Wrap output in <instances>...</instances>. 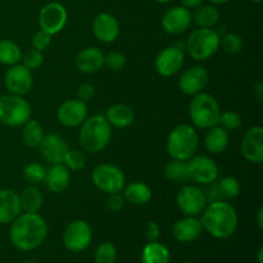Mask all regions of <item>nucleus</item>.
Wrapping results in <instances>:
<instances>
[{
	"mask_svg": "<svg viewBox=\"0 0 263 263\" xmlns=\"http://www.w3.org/2000/svg\"><path fill=\"white\" fill-rule=\"evenodd\" d=\"M192 12L182 5L172 7L162 18V27L170 35H180L185 32L192 25Z\"/></svg>",
	"mask_w": 263,
	"mask_h": 263,
	"instance_id": "18",
	"label": "nucleus"
},
{
	"mask_svg": "<svg viewBox=\"0 0 263 263\" xmlns=\"http://www.w3.org/2000/svg\"><path fill=\"white\" fill-rule=\"evenodd\" d=\"M44 138V130L37 121L28 120L22 128V141L28 148H37Z\"/></svg>",
	"mask_w": 263,
	"mask_h": 263,
	"instance_id": "33",
	"label": "nucleus"
},
{
	"mask_svg": "<svg viewBox=\"0 0 263 263\" xmlns=\"http://www.w3.org/2000/svg\"><path fill=\"white\" fill-rule=\"evenodd\" d=\"M199 148V135L192 125L176 126L167 138V153L172 159L189 161Z\"/></svg>",
	"mask_w": 263,
	"mask_h": 263,
	"instance_id": "4",
	"label": "nucleus"
},
{
	"mask_svg": "<svg viewBox=\"0 0 263 263\" xmlns=\"http://www.w3.org/2000/svg\"><path fill=\"white\" fill-rule=\"evenodd\" d=\"M22 213L20 194L10 189L0 190V223H10Z\"/></svg>",
	"mask_w": 263,
	"mask_h": 263,
	"instance_id": "22",
	"label": "nucleus"
},
{
	"mask_svg": "<svg viewBox=\"0 0 263 263\" xmlns=\"http://www.w3.org/2000/svg\"><path fill=\"white\" fill-rule=\"evenodd\" d=\"M221 46H222L225 53L238 54L243 49V39L238 33H226L221 37L220 48Z\"/></svg>",
	"mask_w": 263,
	"mask_h": 263,
	"instance_id": "36",
	"label": "nucleus"
},
{
	"mask_svg": "<svg viewBox=\"0 0 263 263\" xmlns=\"http://www.w3.org/2000/svg\"><path fill=\"white\" fill-rule=\"evenodd\" d=\"M253 92H254V97H256V99L258 100V102H261V100L263 99V84L262 82H258V84L254 86Z\"/></svg>",
	"mask_w": 263,
	"mask_h": 263,
	"instance_id": "48",
	"label": "nucleus"
},
{
	"mask_svg": "<svg viewBox=\"0 0 263 263\" xmlns=\"http://www.w3.org/2000/svg\"><path fill=\"white\" fill-rule=\"evenodd\" d=\"M89 116V109H87V103L81 102L76 99L66 100L59 105L57 110V117L61 125L64 127H77L84 123Z\"/></svg>",
	"mask_w": 263,
	"mask_h": 263,
	"instance_id": "14",
	"label": "nucleus"
},
{
	"mask_svg": "<svg viewBox=\"0 0 263 263\" xmlns=\"http://www.w3.org/2000/svg\"><path fill=\"white\" fill-rule=\"evenodd\" d=\"M192 20L200 28H212L220 20V12L213 5H200L192 13Z\"/></svg>",
	"mask_w": 263,
	"mask_h": 263,
	"instance_id": "30",
	"label": "nucleus"
},
{
	"mask_svg": "<svg viewBox=\"0 0 263 263\" xmlns=\"http://www.w3.org/2000/svg\"><path fill=\"white\" fill-rule=\"evenodd\" d=\"M22 50L17 43L8 39L0 40V63L5 66H14L22 59Z\"/></svg>",
	"mask_w": 263,
	"mask_h": 263,
	"instance_id": "32",
	"label": "nucleus"
},
{
	"mask_svg": "<svg viewBox=\"0 0 263 263\" xmlns=\"http://www.w3.org/2000/svg\"><path fill=\"white\" fill-rule=\"evenodd\" d=\"M39 148H40V153L43 158L50 164L63 163L64 157H66L67 152L69 151L67 141L58 134L44 135Z\"/></svg>",
	"mask_w": 263,
	"mask_h": 263,
	"instance_id": "19",
	"label": "nucleus"
},
{
	"mask_svg": "<svg viewBox=\"0 0 263 263\" xmlns=\"http://www.w3.org/2000/svg\"><path fill=\"white\" fill-rule=\"evenodd\" d=\"M105 120L110 126L117 128H126L133 125L134 115L133 108L126 104H113L107 109L104 115Z\"/></svg>",
	"mask_w": 263,
	"mask_h": 263,
	"instance_id": "25",
	"label": "nucleus"
},
{
	"mask_svg": "<svg viewBox=\"0 0 263 263\" xmlns=\"http://www.w3.org/2000/svg\"><path fill=\"white\" fill-rule=\"evenodd\" d=\"M4 84L9 94L23 97L30 91L33 85L32 72L27 67L20 63L10 66V68L5 73Z\"/></svg>",
	"mask_w": 263,
	"mask_h": 263,
	"instance_id": "13",
	"label": "nucleus"
},
{
	"mask_svg": "<svg viewBox=\"0 0 263 263\" xmlns=\"http://www.w3.org/2000/svg\"><path fill=\"white\" fill-rule=\"evenodd\" d=\"M63 164L71 171H80L86 166V157L82 152L76 149H69L63 159Z\"/></svg>",
	"mask_w": 263,
	"mask_h": 263,
	"instance_id": "38",
	"label": "nucleus"
},
{
	"mask_svg": "<svg viewBox=\"0 0 263 263\" xmlns=\"http://www.w3.org/2000/svg\"><path fill=\"white\" fill-rule=\"evenodd\" d=\"M91 180L97 189L108 195L122 192L126 182L122 170L109 163H103L95 167L91 174Z\"/></svg>",
	"mask_w": 263,
	"mask_h": 263,
	"instance_id": "8",
	"label": "nucleus"
},
{
	"mask_svg": "<svg viewBox=\"0 0 263 263\" xmlns=\"http://www.w3.org/2000/svg\"><path fill=\"white\" fill-rule=\"evenodd\" d=\"M222 199H235L240 194V182L233 176H225L217 182Z\"/></svg>",
	"mask_w": 263,
	"mask_h": 263,
	"instance_id": "34",
	"label": "nucleus"
},
{
	"mask_svg": "<svg viewBox=\"0 0 263 263\" xmlns=\"http://www.w3.org/2000/svg\"><path fill=\"white\" fill-rule=\"evenodd\" d=\"M251 2H253V3H261L262 0H251Z\"/></svg>",
	"mask_w": 263,
	"mask_h": 263,
	"instance_id": "53",
	"label": "nucleus"
},
{
	"mask_svg": "<svg viewBox=\"0 0 263 263\" xmlns=\"http://www.w3.org/2000/svg\"><path fill=\"white\" fill-rule=\"evenodd\" d=\"M31 117V105L21 95L0 97V122L9 127L23 126Z\"/></svg>",
	"mask_w": 263,
	"mask_h": 263,
	"instance_id": "7",
	"label": "nucleus"
},
{
	"mask_svg": "<svg viewBox=\"0 0 263 263\" xmlns=\"http://www.w3.org/2000/svg\"><path fill=\"white\" fill-rule=\"evenodd\" d=\"M203 231L202 222L194 216H185L177 221L172 228V235L175 240L180 243H192L200 236Z\"/></svg>",
	"mask_w": 263,
	"mask_h": 263,
	"instance_id": "21",
	"label": "nucleus"
},
{
	"mask_svg": "<svg viewBox=\"0 0 263 263\" xmlns=\"http://www.w3.org/2000/svg\"><path fill=\"white\" fill-rule=\"evenodd\" d=\"M117 258V249L115 244L105 241L98 247L95 252V263H115Z\"/></svg>",
	"mask_w": 263,
	"mask_h": 263,
	"instance_id": "37",
	"label": "nucleus"
},
{
	"mask_svg": "<svg viewBox=\"0 0 263 263\" xmlns=\"http://www.w3.org/2000/svg\"><path fill=\"white\" fill-rule=\"evenodd\" d=\"M46 176V168L43 164L37 163V162H32V163H28L27 166L23 168V177H25L26 181L30 182L31 185L40 184L44 182Z\"/></svg>",
	"mask_w": 263,
	"mask_h": 263,
	"instance_id": "35",
	"label": "nucleus"
},
{
	"mask_svg": "<svg viewBox=\"0 0 263 263\" xmlns=\"http://www.w3.org/2000/svg\"><path fill=\"white\" fill-rule=\"evenodd\" d=\"M184 263H193V262H184Z\"/></svg>",
	"mask_w": 263,
	"mask_h": 263,
	"instance_id": "55",
	"label": "nucleus"
},
{
	"mask_svg": "<svg viewBox=\"0 0 263 263\" xmlns=\"http://www.w3.org/2000/svg\"><path fill=\"white\" fill-rule=\"evenodd\" d=\"M230 143V136L229 133L221 126H213L208 128L207 134L204 136V146L210 153L220 154L228 149Z\"/></svg>",
	"mask_w": 263,
	"mask_h": 263,
	"instance_id": "26",
	"label": "nucleus"
},
{
	"mask_svg": "<svg viewBox=\"0 0 263 263\" xmlns=\"http://www.w3.org/2000/svg\"><path fill=\"white\" fill-rule=\"evenodd\" d=\"M67 20H68L67 9L64 8L63 4L58 2L48 3V4L41 8L40 13H39L40 28L51 36L63 30Z\"/></svg>",
	"mask_w": 263,
	"mask_h": 263,
	"instance_id": "11",
	"label": "nucleus"
},
{
	"mask_svg": "<svg viewBox=\"0 0 263 263\" xmlns=\"http://www.w3.org/2000/svg\"><path fill=\"white\" fill-rule=\"evenodd\" d=\"M9 229L13 247L22 252L39 248L48 236V223L39 213H21Z\"/></svg>",
	"mask_w": 263,
	"mask_h": 263,
	"instance_id": "1",
	"label": "nucleus"
},
{
	"mask_svg": "<svg viewBox=\"0 0 263 263\" xmlns=\"http://www.w3.org/2000/svg\"><path fill=\"white\" fill-rule=\"evenodd\" d=\"M221 36L213 28H197L185 41V50L195 61H207L220 49Z\"/></svg>",
	"mask_w": 263,
	"mask_h": 263,
	"instance_id": "6",
	"label": "nucleus"
},
{
	"mask_svg": "<svg viewBox=\"0 0 263 263\" xmlns=\"http://www.w3.org/2000/svg\"><path fill=\"white\" fill-rule=\"evenodd\" d=\"M176 203L179 210L185 216H199L208 204L204 192L197 185L185 184L179 190L176 197Z\"/></svg>",
	"mask_w": 263,
	"mask_h": 263,
	"instance_id": "10",
	"label": "nucleus"
},
{
	"mask_svg": "<svg viewBox=\"0 0 263 263\" xmlns=\"http://www.w3.org/2000/svg\"><path fill=\"white\" fill-rule=\"evenodd\" d=\"M127 64V59L120 51H112V53L104 55V66L110 71H122Z\"/></svg>",
	"mask_w": 263,
	"mask_h": 263,
	"instance_id": "41",
	"label": "nucleus"
},
{
	"mask_svg": "<svg viewBox=\"0 0 263 263\" xmlns=\"http://www.w3.org/2000/svg\"><path fill=\"white\" fill-rule=\"evenodd\" d=\"M190 180L199 185H210L216 182L220 175V170L216 162L207 156H193L187 161Z\"/></svg>",
	"mask_w": 263,
	"mask_h": 263,
	"instance_id": "12",
	"label": "nucleus"
},
{
	"mask_svg": "<svg viewBox=\"0 0 263 263\" xmlns=\"http://www.w3.org/2000/svg\"><path fill=\"white\" fill-rule=\"evenodd\" d=\"M159 236H161V229H159L158 223L153 222V221L146 223L145 238L148 239L149 241H158Z\"/></svg>",
	"mask_w": 263,
	"mask_h": 263,
	"instance_id": "46",
	"label": "nucleus"
},
{
	"mask_svg": "<svg viewBox=\"0 0 263 263\" xmlns=\"http://www.w3.org/2000/svg\"><path fill=\"white\" fill-rule=\"evenodd\" d=\"M218 126L225 128L228 133L239 130L241 126L240 115L234 112V110H225V112H221L220 120H218Z\"/></svg>",
	"mask_w": 263,
	"mask_h": 263,
	"instance_id": "39",
	"label": "nucleus"
},
{
	"mask_svg": "<svg viewBox=\"0 0 263 263\" xmlns=\"http://www.w3.org/2000/svg\"><path fill=\"white\" fill-rule=\"evenodd\" d=\"M208 2H211V3H212V4L220 5V4H226V3L231 2V0H208Z\"/></svg>",
	"mask_w": 263,
	"mask_h": 263,
	"instance_id": "50",
	"label": "nucleus"
},
{
	"mask_svg": "<svg viewBox=\"0 0 263 263\" xmlns=\"http://www.w3.org/2000/svg\"><path fill=\"white\" fill-rule=\"evenodd\" d=\"M262 254H263V248H259V251H258V263H263L262 262Z\"/></svg>",
	"mask_w": 263,
	"mask_h": 263,
	"instance_id": "51",
	"label": "nucleus"
},
{
	"mask_svg": "<svg viewBox=\"0 0 263 263\" xmlns=\"http://www.w3.org/2000/svg\"><path fill=\"white\" fill-rule=\"evenodd\" d=\"M92 239V230L84 220H74L66 226L63 231V244L66 249L73 253L85 251Z\"/></svg>",
	"mask_w": 263,
	"mask_h": 263,
	"instance_id": "9",
	"label": "nucleus"
},
{
	"mask_svg": "<svg viewBox=\"0 0 263 263\" xmlns=\"http://www.w3.org/2000/svg\"><path fill=\"white\" fill-rule=\"evenodd\" d=\"M203 230L216 239H228L238 228V213L230 203L225 200L208 203L202 212Z\"/></svg>",
	"mask_w": 263,
	"mask_h": 263,
	"instance_id": "2",
	"label": "nucleus"
},
{
	"mask_svg": "<svg viewBox=\"0 0 263 263\" xmlns=\"http://www.w3.org/2000/svg\"><path fill=\"white\" fill-rule=\"evenodd\" d=\"M22 64L27 67L28 69H37L44 62L43 51L36 50V49H28L25 54H22Z\"/></svg>",
	"mask_w": 263,
	"mask_h": 263,
	"instance_id": "40",
	"label": "nucleus"
},
{
	"mask_svg": "<svg viewBox=\"0 0 263 263\" xmlns=\"http://www.w3.org/2000/svg\"><path fill=\"white\" fill-rule=\"evenodd\" d=\"M207 189L203 190L205 195V199H207V203H212V202H217V200L222 199L221 197V192L220 187H218L217 182H212L210 185H205Z\"/></svg>",
	"mask_w": 263,
	"mask_h": 263,
	"instance_id": "45",
	"label": "nucleus"
},
{
	"mask_svg": "<svg viewBox=\"0 0 263 263\" xmlns=\"http://www.w3.org/2000/svg\"><path fill=\"white\" fill-rule=\"evenodd\" d=\"M157 3H159V4H167V3L172 2V0H156Z\"/></svg>",
	"mask_w": 263,
	"mask_h": 263,
	"instance_id": "52",
	"label": "nucleus"
},
{
	"mask_svg": "<svg viewBox=\"0 0 263 263\" xmlns=\"http://www.w3.org/2000/svg\"><path fill=\"white\" fill-rule=\"evenodd\" d=\"M69 181H71L69 170L63 163L51 164L50 168L46 170V176L44 182L46 184V187L54 194L63 193L68 187Z\"/></svg>",
	"mask_w": 263,
	"mask_h": 263,
	"instance_id": "24",
	"label": "nucleus"
},
{
	"mask_svg": "<svg viewBox=\"0 0 263 263\" xmlns=\"http://www.w3.org/2000/svg\"><path fill=\"white\" fill-rule=\"evenodd\" d=\"M221 108L215 97L207 92L194 95L189 105V116L193 125L208 130L218 125Z\"/></svg>",
	"mask_w": 263,
	"mask_h": 263,
	"instance_id": "5",
	"label": "nucleus"
},
{
	"mask_svg": "<svg viewBox=\"0 0 263 263\" xmlns=\"http://www.w3.org/2000/svg\"><path fill=\"white\" fill-rule=\"evenodd\" d=\"M31 43H32L33 49L44 51V50H46L49 46H50L51 35H49V33L45 32V31L40 30V31H37V32H35V35L32 36V40H31Z\"/></svg>",
	"mask_w": 263,
	"mask_h": 263,
	"instance_id": "42",
	"label": "nucleus"
},
{
	"mask_svg": "<svg viewBox=\"0 0 263 263\" xmlns=\"http://www.w3.org/2000/svg\"><path fill=\"white\" fill-rule=\"evenodd\" d=\"M241 154L252 163L261 164L263 162V128L253 126L248 128L241 139Z\"/></svg>",
	"mask_w": 263,
	"mask_h": 263,
	"instance_id": "16",
	"label": "nucleus"
},
{
	"mask_svg": "<svg viewBox=\"0 0 263 263\" xmlns=\"http://www.w3.org/2000/svg\"><path fill=\"white\" fill-rule=\"evenodd\" d=\"M203 2H204V0H181V5L184 8H186V9L192 10L200 7V5L203 4Z\"/></svg>",
	"mask_w": 263,
	"mask_h": 263,
	"instance_id": "47",
	"label": "nucleus"
},
{
	"mask_svg": "<svg viewBox=\"0 0 263 263\" xmlns=\"http://www.w3.org/2000/svg\"><path fill=\"white\" fill-rule=\"evenodd\" d=\"M210 80V73L202 66H194L185 69L179 79V89L185 95H197L203 91Z\"/></svg>",
	"mask_w": 263,
	"mask_h": 263,
	"instance_id": "17",
	"label": "nucleus"
},
{
	"mask_svg": "<svg viewBox=\"0 0 263 263\" xmlns=\"http://www.w3.org/2000/svg\"><path fill=\"white\" fill-rule=\"evenodd\" d=\"M23 263H36V262H32V261H27V262H23Z\"/></svg>",
	"mask_w": 263,
	"mask_h": 263,
	"instance_id": "54",
	"label": "nucleus"
},
{
	"mask_svg": "<svg viewBox=\"0 0 263 263\" xmlns=\"http://www.w3.org/2000/svg\"><path fill=\"white\" fill-rule=\"evenodd\" d=\"M164 176L170 181L177 182V184H186L190 181V172L187 161H179L172 159L164 167Z\"/></svg>",
	"mask_w": 263,
	"mask_h": 263,
	"instance_id": "31",
	"label": "nucleus"
},
{
	"mask_svg": "<svg viewBox=\"0 0 263 263\" xmlns=\"http://www.w3.org/2000/svg\"><path fill=\"white\" fill-rule=\"evenodd\" d=\"M125 204V197H123L121 193H113V194H109V197H108L107 207L109 208L112 212H120V211L123 210Z\"/></svg>",
	"mask_w": 263,
	"mask_h": 263,
	"instance_id": "43",
	"label": "nucleus"
},
{
	"mask_svg": "<svg viewBox=\"0 0 263 263\" xmlns=\"http://www.w3.org/2000/svg\"><path fill=\"white\" fill-rule=\"evenodd\" d=\"M92 33L100 43L110 44L120 35V23L115 15L102 12L92 21Z\"/></svg>",
	"mask_w": 263,
	"mask_h": 263,
	"instance_id": "20",
	"label": "nucleus"
},
{
	"mask_svg": "<svg viewBox=\"0 0 263 263\" xmlns=\"http://www.w3.org/2000/svg\"><path fill=\"white\" fill-rule=\"evenodd\" d=\"M112 139V126L103 115H95L86 118L79 131L81 148L89 153H98L107 148Z\"/></svg>",
	"mask_w": 263,
	"mask_h": 263,
	"instance_id": "3",
	"label": "nucleus"
},
{
	"mask_svg": "<svg viewBox=\"0 0 263 263\" xmlns=\"http://www.w3.org/2000/svg\"><path fill=\"white\" fill-rule=\"evenodd\" d=\"M257 223H258L259 229H263V207H259L258 212H257Z\"/></svg>",
	"mask_w": 263,
	"mask_h": 263,
	"instance_id": "49",
	"label": "nucleus"
},
{
	"mask_svg": "<svg viewBox=\"0 0 263 263\" xmlns=\"http://www.w3.org/2000/svg\"><path fill=\"white\" fill-rule=\"evenodd\" d=\"M123 197L126 202L134 205H144L152 199L151 186L143 181H134L123 187Z\"/></svg>",
	"mask_w": 263,
	"mask_h": 263,
	"instance_id": "27",
	"label": "nucleus"
},
{
	"mask_svg": "<svg viewBox=\"0 0 263 263\" xmlns=\"http://www.w3.org/2000/svg\"><path fill=\"white\" fill-rule=\"evenodd\" d=\"M76 68L85 74H91L99 71L104 66V54L98 48L82 49L76 57Z\"/></svg>",
	"mask_w": 263,
	"mask_h": 263,
	"instance_id": "23",
	"label": "nucleus"
},
{
	"mask_svg": "<svg viewBox=\"0 0 263 263\" xmlns=\"http://www.w3.org/2000/svg\"><path fill=\"white\" fill-rule=\"evenodd\" d=\"M171 254L167 247L158 241H149L141 251L143 263H168Z\"/></svg>",
	"mask_w": 263,
	"mask_h": 263,
	"instance_id": "29",
	"label": "nucleus"
},
{
	"mask_svg": "<svg viewBox=\"0 0 263 263\" xmlns=\"http://www.w3.org/2000/svg\"><path fill=\"white\" fill-rule=\"evenodd\" d=\"M95 95V87L92 86L89 82H84L79 86V90H77V99L81 100V102L87 103L94 98Z\"/></svg>",
	"mask_w": 263,
	"mask_h": 263,
	"instance_id": "44",
	"label": "nucleus"
},
{
	"mask_svg": "<svg viewBox=\"0 0 263 263\" xmlns=\"http://www.w3.org/2000/svg\"><path fill=\"white\" fill-rule=\"evenodd\" d=\"M20 202L23 212L37 213L43 207L44 197L35 185H31L22 190V193L20 194Z\"/></svg>",
	"mask_w": 263,
	"mask_h": 263,
	"instance_id": "28",
	"label": "nucleus"
},
{
	"mask_svg": "<svg viewBox=\"0 0 263 263\" xmlns=\"http://www.w3.org/2000/svg\"><path fill=\"white\" fill-rule=\"evenodd\" d=\"M184 50L177 48L176 45H172L163 49L157 55L156 62H154L157 73L161 74L162 77L175 76L182 68V66H184Z\"/></svg>",
	"mask_w": 263,
	"mask_h": 263,
	"instance_id": "15",
	"label": "nucleus"
}]
</instances>
